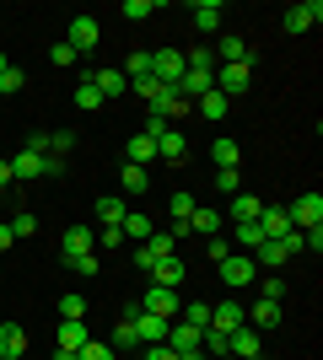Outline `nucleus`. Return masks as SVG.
<instances>
[{
    "label": "nucleus",
    "instance_id": "nucleus-7",
    "mask_svg": "<svg viewBox=\"0 0 323 360\" xmlns=\"http://www.w3.org/2000/svg\"><path fill=\"white\" fill-rule=\"evenodd\" d=\"M259 349H264V333L259 328H248V323H243V328L227 333V355L232 360H259Z\"/></svg>",
    "mask_w": 323,
    "mask_h": 360
},
{
    "label": "nucleus",
    "instance_id": "nucleus-9",
    "mask_svg": "<svg viewBox=\"0 0 323 360\" xmlns=\"http://www.w3.org/2000/svg\"><path fill=\"white\" fill-rule=\"evenodd\" d=\"M210 75H215V70H200V65H189V70H184V81H178V97H184V103L194 108V103H200V97H205V91L215 86Z\"/></svg>",
    "mask_w": 323,
    "mask_h": 360
},
{
    "label": "nucleus",
    "instance_id": "nucleus-34",
    "mask_svg": "<svg viewBox=\"0 0 323 360\" xmlns=\"http://www.w3.org/2000/svg\"><path fill=\"white\" fill-rule=\"evenodd\" d=\"M184 231H205V237H215V231H221V215H215V210H194Z\"/></svg>",
    "mask_w": 323,
    "mask_h": 360
},
{
    "label": "nucleus",
    "instance_id": "nucleus-5",
    "mask_svg": "<svg viewBox=\"0 0 323 360\" xmlns=\"http://www.w3.org/2000/svg\"><path fill=\"white\" fill-rule=\"evenodd\" d=\"M210 81H215V91H221V97L232 103V97H243V91L253 86V70H248V65H215Z\"/></svg>",
    "mask_w": 323,
    "mask_h": 360
},
{
    "label": "nucleus",
    "instance_id": "nucleus-12",
    "mask_svg": "<svg viewBox=\"0 0 323 360\" xmlns=\"http://www.w3.org/2000/svg\"><path fill=\"white\" fill-rule=\"evenodd\" d=\"M205 328H194V323H184V317H172V328H167V349L172 355H184V349H200Z\"/></svg>",
    "mask_w": 323,
    "mask_h": 360
},
{
    "label": "nucleus",
    "instance_id": "nucleus-21",
    "mask_svg": "<svg viewBox=\"0 0 323 360\" xmlns=\"http://www.w3.org/2000/svg\"><path fill=\"white\" fill-rule=\"evenodd\" d=\"M0 355H11V360L27 355V328L22 323H0Z\"/></svg>",
    "mask_w": 323,
    "mask_h": 360
},
{
    "label": "nucleus",
    "instance_id": "nucleus-49",
    "mask_svg": "<svg viewBox=\"0 0 323 360\" xmlns=\"http://www.w3.org/2000/svg\"><path fill=\"white\" fill-rule=\"evenodd\" d=\"M140 349H146V355H140V360H178V355H172L167 345H140Z\"/></svg>",
    "mask_w": 323,
    "mask_h": 360
},
{
    "label": "nucleus",
    "instance_id": "nucleus-23",
    "mask_svg": "<svg viewBox=\"0 0 323 360\" xmlns=\"http://www.w3.org/2000/svg\"><path fill=\"white\" fill-rule=\"evenodd\" d=\"M243 323H248V328H259V333H270V328L280 323V301H264V296H259V307H253V312H243Z\"/></svg>",
    "mask_w": 323,
    "mask_h": 360
},
{
    "label": "nucleus",
    "instance_id": "nucleus-4",
    "mask_svg": "<svg viewBox=\"0 0 323 360\" xmlns=\"http://www.w3.org/2000/svg\"><path fill=\"white\" fill-rule=\"evenodd\" d=\"M140 312H151V317H178L184 312V296H178V290H162V285H146L140 290Z\"/></svg>",
    "mask_w": 323,
    "mask_h": 360
},
{
    "label": "nucleus",
    "instance_id": "nucleus-38",
    "mask_svg": "<svg viewBox=\"0 0 323 360\" xmlns=\"http://www.w3.org/2000/svg\"><path fill=\"white\" fill-rule=\"evenodd\" d=\"M178 317H184V323H194V328H210V307H205V301H189Z\"/></svg>",
    "mask_w": 323,
    "mask_h": 360
},
{
    "label": "nucleus",
    "instance_id": "nucleus-55",
    "mask_svg": "<svg viewBox=\"0 0 323 360\" xmlns=\"http://www.w3.org/2000/svg\"><path fill=\"white\" fill-rule=\"evenodd\" d=\"M6 65H11V60H6V54H0V70H6Z\"/></svg>",
    "mask_w": 323,
    "mask_h": 360
},
{
    "label": "nucleus",
    "instance_id": "nucleus-25",
    "mask_svg": "<svg viewBox=\"0 0 323 360\" xmlns=\"http://www.w3.org/2000/svg\"><path fill=\"white\" fill-rule=\"evenodd\" d=\"M286 242H259V248H253V264H259V269H280V264H286Z\"/></svg>",
    "mask_w": 323,
    "mask_h": 360
},
{
    "label": "nucleus",
    "instance_id": "nucleus-27",
    "mask_svg": "<svg viewBox=\"0 0 323 360\" xmlns=\"http://www.w3.org/2000/svg\"><path fill=\"white\" fill-rule=\"evenodd\" d=\"M76 108H81V113H97V108H103V91H97L92 75H81V86H76Z\"/></svg>",
    "mask_w": 323,
    "mask_h": 360
},
{
    "label": "nucleus",
    "instance_id": "nucleus-43",
    "mask_svg": "<svg viewBox=\"0 0 323 360\" xmlns=\"http://www.w3.org/2000/svg\"><path fill=\"white\" fill-rule=\"evenodd\" d=\"M151 11H156V0H124V16H129V22H146Z\"/></svg>",
    "mask_w": 323,
    "mask_h": 360
},
{
    "label": "nucleus",
    "instance_id": "nucleus-28",
    "mask_svg": "<svg viewBox=\"0 0 323 360\" xmlns=\"http://www.w3.org/2000/svg\"><path fill=\"white\" fill-rule=\"evenodd\" d=\"M167 210H172V221H178V226H189V215L200 210V205H194V194H189V188H178V194L167 199Z\"/></svg>",
    "mask_w": 323,
    "mask_h": 360
},
{
    "label": "nucleus",
    "instance_id": "nucleus-57",
    "mask_svg": "<svg viewBox=\"0 0 323 360\" xmlns=\"http://www.w3.org/2000/svg\"><path fill=\"white\" fill-rule=\"evenodd\" d=\"M221 360H232V355H221Z\"/></svg>",
    "mask_w": 323,
    "mask_h": 360
},
{
    "label": "nucleus",
    "instance_id": "nucleus-24",
    "mask_svg": "<svg viewBox=\"0 0 323 360\" xmlns=\"http://www.w3.org/2000/svg\"><path fill=\"white\" fill-rule=\"evenodd\" d=\"M210 328H215V333L243 328V307H237V301H221V307H210Z\"/></svg>",
    "mask_w": 323,
    "mask_h": 360
},
{
    "label": "nucleus",
    "instance_id": "nucleus-31",
    "mask_svg": "<svg viewBox=\"0 0 323 360\" xmlns=\"http://www.w3.org/2000/svg\"><path fill=\"white\" fill-rule=\"evenodd\" d=\"M124 150H129V167H146V162H156V140H146V135H135Z\"/></svg>",
    "mask_w": 323,
    "mask_h": 360
},
{
    "label": "nucleus",
    "instance_id": "nucleus-54",
    "mask_svg": "<svg viewBox=\"0 0 323 360\" xmlns=\"http://www.w3.org/2000/svg\"><path fill=\"white\" fill-rule=\"evenodd\" d=\"M54 360H76V355H70V349H54Z\"/></svg>",
    "mask_w": 323,
    "mask_h": 360
},
{
    "label": "nucleus",
    "instance_id": "nucleus-20",
    "mask_svg": "<svg viewBox=\"0 0 323 360\" xmlns=\"http://www.w3.org/2000/svg\"><path fill=\"white\" fill-rule=\"evenodd\" d=\"M151 285H162V290H178V285H184V258H178V253H172V258H162V264L151 269Z\"/></svg>",
    "mask_w": 323,
    "mask_h": 360
},
{
    "label": "nucleus",
    "instance_id": "nucleus-3",
    "mask_svg": "<svg viewBox=\"0 0 323 360\" xmlns=\"http://www.w3.org/2000/svg\"><path fill=\"white\" fill-rule=\"evenodd\" d=\"M184 70H189L184 49H156V54H151V81H162V86H178Z\"/></svg>",
    "mask_w": 323,
    "mask_h": 360
},
{
    "label": "nucleus",
    "instance_id": "nucleus-19",
    "mask_svg": "<svg viewBox=\"0 0 323 360\" xmlns=\"http://www.w3.org/2000/svg\"><path fill=\"white\" fill-rule=\"evenodd\" d=\"M124 215H129V210H124L119 194H103V199H97V226H103V231H119Z\"/></svg>",
    "mask_w": 323,
    "mask_h": 360
},
{
    "label": "nucleus",
    "instance_id": "nucleus-29",
    "mask_svg": "<svg viewBox=\"0 0 323 360\" xmlns=\"http://www.w3.org/2000/svg\"><path fill=\"white\" fill-rule=\"evenodd\" d=\"M113 349H140V333H135V323H129V312L119 317V328H113V339H108Z\"/></svg>",
    "mask_w": 323,
    "mask_h": 360
},
{
    "label": "nucleus",
    "instance_id": "nucleus-36",
    "mask_svg": "<svg viewBox=\"0 0 323 360\" xmlns=\"http://www.w3.org/2000/svg\"><path fill=\"white\" fill-rule=\"evenodd\" d=\"M237 156H243V150L232 146V140H210V162L215 167H237Z\"/></svg>",
    "mask_w": 323,
    "mask_h": 360
},
{
    "label": "nucleus",
    "instance_id": "nucleus-1",
    "mask_svg": "<svg viewBox=\"0 0 323 360\" xmlns=\"http://www.w3.org/2000/svg\"><path fill=\"white\" fill-rule=\"evenodd\" d=\"M215 269H221V285H232V290H243V285H253V280H259V264H253V253H237V248H232V253L221 258Z\"/></svg>",
    "mask_w": 323,
    "mask_h": 360
},
{
    "label": "nucleus",
    "instance_id": "nucleus-18",
    "mask_svg": "<svg viewBox=\"0 0 323 360\" xmlns=\"http://www.w3.org/2000/svg\"><path fill=\"white\" fill-rule=\"evenodd\" d=\"M97 91H103V103H113V97H124L129 91V81H124V70H113V65H97Z\"/></svg>",
    "mask_w": 323,
    "mask_h": 360
},
{
    "label": "nucleus",
    "instance_id": "nucleus-48",
    "mask_svg": "<svg viewBox=\"0 0 323 360\" xmlns=\"http://www.w3.org/2000/svg\"><path fill=\"white\" fill-rule=\"evenodd\" d=\"M49 60H54V65H76L81 54H76V49H70V44H54V54H49Z\"/></svg>",
    "mask_w": 323,
    "mask_h": 360
},
{
    "label": "nucleus",
    "instance_id": "nucleus-35",
    "mask_svg": "<svg viewBox=\"0 0 323 360\" xmlns=\"http://www.w3.org/2000/svg\"><path fill=\"white\" fill-rule=\"evenodd\" d=\"M146 75H151V54L140 49V54H129V60H124V81H146Z\"/></svg>",
    "mask_w": 323,
    "mask_h": 360
},
{
    "label": "nucleus",
    "instance_id": "nucleus-39",
    "mask_svg": "<svg viewBox=\"0 0 323 360\" xmlns=\"http://www.w3.org/2000/svg\"><path fill=\"white\" fill-rule=\"evenodd\" d=\"M22 86H27V75L16 70V65H6V70H0V91H6V97H16Z\"/></svg>",
    "mask_w": 323,
    "mask_h": 360
},
{
    "label": "nucleus",
    "instance_id": "nucleus-45",
    "mask_svg": "<svg viewBox=\"0 0 323 360\" xmlns=\"http://www.w3.org/2000/svg\"><path fill=\"white\" fill-rule=\"evenodd\" d=\"M60 317H87V301L70 290V296H60Z\"/></svg>",
    "mask_w": 323,
    "mask_h": 360
},
{
    "label": "nucleus",
    "instance_id": "nucleus-13",
    "mask_svg": "<svg viewBox=\"0 0 323 360\" xmlns=\"http://www.w3.org/2000/svg\"><path fill=\"white\" fill-rule=\"evenodd\" d=\"M11 178H16V183H38V178H44V156L22 146V150L11 156Z\"/></svg>",
    "mask_w": 323,
    "mask_h": 360
},
{
    "label": "nucleus",
    "instance_id": "nucleus-22",
    "mask_svg": "<svg viewBox=\"0 0 323 360\" xmlns=\"http://www.w3.org/2000/svg\"><path fill=\"white\" fill-rule=\"evenodd\" d=\"M264 210V199L259 194H232V226H253Z\"/></svg>",
    "mask_w": 323,
    "mask_h": 360
},
{
    "label": "nucleus",
    "instance_id": "nucleus-56",
    "mask_svg": "<svg viewBox=\"0 0 323 360\" xmlns=\"http://www.w3.org/2000/svg\"><path fill=\"white\" fill-rule=\"evenodd\" d=\"M0 360H11V355H0Z\"/></svg>",
    "mask_w": 323,
    "mask_h": 360
},
{
    "label": "nucleus",
    "instance_id": "nucleus-2",
    "mask_svg": "<svg viewBox=\"0 0 323 360\" xmlns=\"http://www.w3.org/2000/svg\"><path fill=\"white\" fill-rule=\"evenodd\" d=\"M286 215H291V226H296V231H312V226H323V194H318V188L296 194L291 205H286Z\"/></svg>",
    "mask_w": 323,
    "mask_h": 360
},
{
    "label": "nucleus",
    "instance_id": "nucleus-16",
    "mask_svg": "<svg viewBox=\"0 0 323 360\" xmlns=\"http://www.w3.org/2000/svg\"><path fill=\"white\" fill-rule=\"evenodd\" d=\"M221 16H227L221 0H200V6H189V22H194L200 32H215V27H221Z\"/></svg>",
    "mask_w": 323,
    "mask_h": 360
},
{
    "label": "nucleus",
    "instance_id": "nucleus-33",
    "mask_svg": "<svg viewBox=\"0 0 323 360\" xmlns=\"http://www.w3.org/2000/svg\"><path fill=\"white\" fill-rule=\"evenodd\" d=\"M76 360H119V349L108 345V339H87V345L76 349Z\"/></svg>",
    "mask_w": 323,
    "mask_h": 360
},
{
    "label": "nucleus",
    "instance_id": "nucleus-51",
    "mask_svg": "<svg viewBox=\"0 0 323 360\" xmlns=\"http://www.w3.org/2000/svg\"><path fill=\"white\" fill-rule=\"evenodd\" d=\"M27 150H38V156H49V129H38V135H27Z\"/></svg>",
    "mask_w": 323,
    "mask_h": 360
},
{
    "label": "nucleus",
    "instance_id": "nucleus-15",
    "mask_svg": "<svg viewBox=\"0 0 323 360\" xmlns=\"http://www.w3.org/2000/svg\"><path fill=\"white\" fill-rule=\"evenodd\" d=\"M156 156H162V162H172V167H184V156H189V140H184V129H178V124H172L167 135L156 140Z\"/></svg>",
    "mask_w": 323,
    "mask_h": 360
},
{
    "label": "nucleus",
    "instance_id": "nucleus-47",
    "mask_svg": "<svg viewBox=\"0 0 323 360\" xmlns=\"http://www.w3.org/2000/svg\"><path fill=\"white\" fill-rule=\"evenodd\" d=\"M205 253H210V264H221V258L232 253V242L227 237H210V242H205Z\"/></svg>",
    "mask_w": 323,
    "mask_h": 360
},
{
    "label": "nucleus",
    "instance_id": "nucleus-50",
    "mask_svg": "<svg viewBox=\"0 0 323 360\" xmlns=\"http://www.w3.org/2000/svg\"><path fill=\"white\" fill-rule=\"evenodd\" d=\"M70 269H76V274H97V253H81L76 264H70Z\"/></svg>",
    "mask_w": 323,
    "mask_h": 360
},
{
    "label": "nucleus",
    "instance_id": "nucleus-14",
    "mask_svg": "<svg viewBox=\"0 0 323 360\" xmlns=\"http://www.w3.org/2000/svg\"><path fill=\"white\" fill-rule=\"evenodd\" d=\"M215 65H248V70H253V49H248L237 32H227V38H221V49H215Z\"/></svg>",
    "mask_w": 323,
    "mask_h": 360
},
{
    "label": "nucleus",
    "instance_id": "nucleus-37",
    "mask_svg": "<svg viewBox=\"0 0 323 360\" xmlns=\"http://www.w3.org/2000/svg\"><path fill=\"white\" fill-rule=\"evenodd\" d=\"M215 188H221V194H243V178H237V167H215Z\"/></svg>",
    "mask_w": 323,
    "mask_h": 360
},
{
    "label": "nucleus",
    "instance_id": "nucleus-26",
    "mask_svg": "<svg viewBox=\"0 0 323 360\" xmlns=\"http://www.w3.org/2000/svg\"><path fill=\"white\" fill-rule=\"evenodd\" d=\"M119 231H124V237H135V242H146V237L156 231V226H151V215H146V210H129V215H124V226H119Z\"/></svg>",
    "mask_w": 323,
    "mask_h": 360
},
{
    "label": "nucleus",
    "instance_id": "nucleus-53",
    "mask_svg": "<svg viewBox=\"0 0 323 360\" xmlns=\"http://www.w3.org/2000/svg\"><path fill=\"white\" fill-rule=\"evenodd\" d=\"M11 242H16V237H11V226L0 221V253H6V248H11Z\"/></svg>",
    "mask_w": 323,
    "mask_h": 360
},
{
    "label": "nucleus",
    "instance_id": "nucleus-30",
    "mask_svg": "<svg viewBox=\"0 0 323 360\" xmlns=\"http://www.w3.org/2000/svg\"><path fill=\"white\" fill-rule=\"evenodd\" d=\"M227 108H232V103H227V97H221V91H215V86H210V91H205V97H200V113H205V119H210V124H221V119H227Z\"/></svg>",
    "mask_w": 323,
    "mask_h": 360
},
{
    "label": "nucleus",
    "instance_id": "nucleus-40",
    "mask_svg": "<svg viewBox=\"0 0 323 360\" xmlns=\"http://www.w3.org/2000/svg\"><path fill=\"white\" fill-rule=\"evenodd\" d=\"M6 226H11V237H32V231H38V215H32V210H22V215H11Z\"/></svg>",
    "mask_w": 323,
    "mask_h": 360
},
{
    "label": "nucleus",
    "instance_id": "nucleus-44",
    "mask_svg": "<svg viewBox=\"0 0 323 360\" xmlns=\"http://www.w3.org/2000/svg\"><path fill=\"white\" fill-rule=\"evenodd\" d=\"M70 146H76V135H70V129H54V135H49V156H65Z\"/></svg>",
    "mask_w": 323,
    "mask_h": 360
},
{
    "label": "nucleus",
    "instance_id": "nucleus-11",
    "mask_svg": "<svg viewBox=\"0 0 323 360\" xmlns=\"http://www.w3.org/2000/svg\"><path fill=\"white\" fill-rule=\"evenodd\" d=\"M65 44L76 49V54H92L97 49V16H70V38Z\"/></svg>",
    "mask_w": 323,
    "mask_h": 360
},
{
    "label": "nucleus",
    "instance_id": "nucleus-6",
    "mask_svg": "<svg viewBox=\"0 0 323 360\" xmlns=\"http://www.w3.org/2000/svg\"><path fill=\"white\" fill-rule=\"evenodd\" d=\"M323 22V0H296V6H286V16H280V27L286 32H308Z\"/></svg>",
    "mask_w": 323,
    "mask_h": 360
},
{
    "label": "nucleus",
    "instance_id": "nucleus-46",
    "mask_svg": "<svg viewBox=\"0 0 323 360\" xmlns=\"http://www.w3.org/2000/svg\"><path fill=\"white\" fill-rule=\"evenodd\" d=\"M286 296V280H280V274H264V301H280Z\"/></svg>",
    "mask_w": 323,
    "mask_h": 360
},
{
    "label": "nucleus",
    "instance_id": "nucleus-42",
    "mask_svg": "<svg viewBox=\"0 0 323 360\" xmlns=\"http://www.w3.org/2000/svg\"><path fill=\"white\" fill-rule=\"evenodd\" d=\"M129 91H135L140 103L151 108V103H156V91H162V81H151V75H146V81H129Z\"/></svg>",
    "mask_w": 323,
    "mask_h": 360
},
{
    "label": "nucleus",
    "instance_id": "nucleus-52",
    "mask_svg": "<svg viewBox=\"0 0 323 360\" xmlns=\"http://www.w3.org/2000/svg\"><path fill=\"white\" fill-rule=\"evenodd\" d=\"M11 183H16L11 178V162H0V194H11Z\"/></svg>",
    "mask_w": 323,
    "mask_h": 360
},
{
    "label": "nucleus",
    "instance_id": "nucleus-32",
    "mask_svg": "<svg viewBox=\"0 0 323 360\" xmlns=\"http://www.w3.org/2000/svg\"><path fill=\"white\" fill-rule=\"evenodd\" d=\"M119 188H124V194H146V188H151V183H146V167H129V162H124Z\"/></svg>",
    "mask_w": 323,
    "mask_h": 360
},
{
    "label": "nucleus",
    "instance_id": "nucleus-17",
    "mask_svg": "<svg viewBox=\"0 0 323 360\" xmlns=\"http://www.w3.org/2000/svg\"><path fill=\"white\" fill-rule=\"evenodd\" d=\"M54 339H60L54 349H70V355H76V349L87 345L92 333H87V323H81V317H60V333H54Z\"/></svg>",
    "mask_w": 323,
    "mask_h": 360
},
{
    "label": "nucleus",
    "instance_id": "nucleus-41",
    "mask_svg": "<svg viewBox=\"0 0 323 360\" xmlns=\"http://www.w3.org/2000/svg\"><path fill=\"white\" fill-rule=\"evenodd\" d=\"M167 129H172V124L162 119V113H146V124H140V135H146V140H162Z\"/></svg>",
    "mask_w": 323,
    "mask_h": 360
},
{
    "label": "nucleus",
    "instance_id": "nucleus-8",
    "mask_svg": "<svg viewBox=\"0 0 323 360\" xmlns=\"http://www.w3.org/2000/svg\"><path fill=\"white\" fill-rule=\"evenodd\" d=\"M92 242H97L92 226H70V231L60 237V258H65V264H76L81 253H92Z\"/></svg>",
    "mask_w": 323,
    "mask_h": 360
},
{
    "label": "nucleus",
    "instance_id": "nucleus-10",
    "mask_svg": "<svg viewBox=\"0 0 323 360\" xmlns=\"http://www.w3.org/2000/svg\"><path fill=\"white\" fill-rule=\"evenodd\" d=\"M259 231H264V242H280L286 231H296L291 215H286V205H264L259 210Z\"/></svg>",
    "mask_w": 323,
    "mask_h": 360
}]
</instances>
